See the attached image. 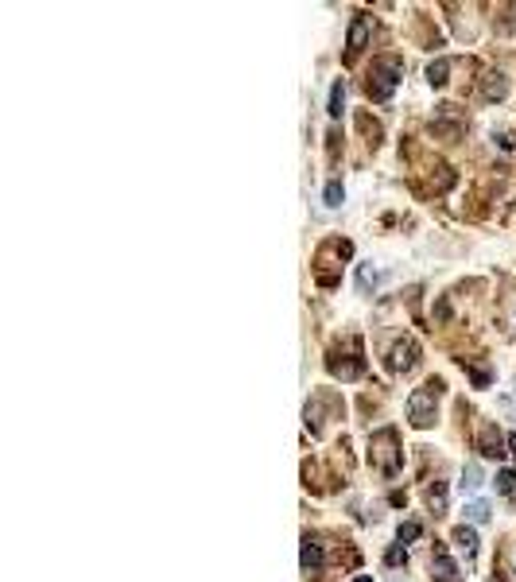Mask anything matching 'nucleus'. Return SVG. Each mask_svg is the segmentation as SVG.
<instances>
[{"label":"nucleus","instance_id":"1","mask_svg":"<svg viewBox=\"0 0 516 582\" xmlns=\"http://www.w3.org/2000/svg\"><path fill=\"white\" fill-rule=\"evenodd\" d=\"M400 74H404L400 58H393V55L373 58V70H369V82H365V94H369L373 101H388V97L396 94V86H400Z\"/></svg>","mask_w":516,"mask_h":582},{"label":"nucleus","instance_id":"2","mask_svg":"<svg viewBox=\"0 0 516 582\" xmlns=\"http://www.w3.org/2000/svg\"><path fill=\"white\" fill-rule=\"evenodd\" d=\"M439 396H443V380L439 377L423 380V385L407 396V419H412V427H431V423H435Z\"/></svg>","mask_w":516,"mask_h":582},{"label":"nucleus","instance_id":"3","mask_svg":"<svg viewBox=\"0 0 516 582\" xmlns=\"http://www.w3.org/2000/svg\"><path fill=\"white\" fill-rule=\"evenodd\" d=\"M369 462L377 466L380 473H388V478H393V473L404 466V454H400V435H396L393 427H380L377 435H373V443H369Z\"/></svg>","mask_w":516,"mask_h":582},{"label":"nucleus","instance_id":"4","mask_svg":"<svg viewBox=\"0 0 516 582\" xmlns=\"http://www.w3.org/2000/svg\"><path fill=\"white\" fill-rule=\"evenodd\" d=\"M326 369L334 373V377H342V380H357V377L365 373L361 342H357V338L349 334L342 346H334V349H330V357H326Z\"/></svg>","mask_w":516,"mask_h":582},{"label":"nucleus","instance_id":"5","mask_svg":"<svg viewBox=\"0 0 516 582\" xmlns=\"http://www.w3.org/2000/svg\"><path fill=\"white\" fill-rule=\"evenodd\" d=\"M349 256V241H326V245L319 248V256H314V276H319V284L322 287H334L338 284V276H334V268H338V260H346Z\"/></svg>","mask_w":516,"mask_h":582},{"label":"nucleus","instance_id":"6","mask_svg":"<svg viewBox=\"0 0 516 582\" xmlns=\"http://www.w3.org/2000/svg\"><path fill=\"white\" fill-rule=\"evenodd\" d=\"M415 365H419V342H415V338H400V342L393 346V353H388V369L412 373Z\"/></svg>","mask_w":516,"mask_h":582},{"label":"nucleus","instance_id":"7","mask_svg":"<svg viewBox=\"0 0 516 582\" xmlns=\"http://www.w3.org/2000/svg\"><path fill=\"white\" fill-rule=\"evenodd\" d=\"M338 400L330 392H319L311 404H307V427L314 431V435H322V423H326V407H334Z\"/></svg>","mask_w":516,"mask_h":582},{"label":"nucleus","instance_id":"8","mask_svg":"<svg viewBox=\"0 0 516 582\" xmlns=\"http://www.w3.org/2000/svg\"><path fill=\"white\" fill-rule=\"evenodd\" d=\"M501 446H505L501 431H497L493 423H485V427H481V435H478V451L485 454V459H497V454H501Z\"/></svg>","mask_w":516,"mask_h":582},{"label":"nucleus","instance_id":"9","mask_svg":"<svg viewBox=\"0 0 516 582\" xmlns=\"http://www.w3.org/2000/svg\"><path fill=\"white\" fill-rule=\"evenodd\" d=\"M431 571H435V578H439V582H454V578H462V575H459V567L451 563V555H446L443 547H435V555H431Z\"/></svg>","mask_w":516,"mask_h":582},{"label":"nucleus","instance_id":"10","mask_svg":"<svg viewBox=\"0 0 516 582\" xmlns=\"http://www.w3.org/2000/svg\"><path fill=\"white\" fill-rule=\"evenodd\" d=\"M365 39H369V16H357V20H353V28H349V58H357V55H361Z\"/></svg>","mask_w":516,"mask_h":582},{"label":"nucleus","instance_id":"11","mask_svg":"<svg viewBox=\"0 0 516 582\" xmlns=\"http://www.w3.org/2000/svg\"><path fill=\"white\" fill-rule=\"evenodd\" d=\"M303 571H307V575H319V571H322V547L314 544L311 536L303 539Z\"/></svg>","mask_w":516,"mask_h":582},{"label":"nucleus","instance_id":"12","mask_svg":"<svg viewBox=\"0 0 516 582\" xmlns=\"http://www.w3.org/2000/svg\"><path fill=\"white\" fill-rule=\"evenodd\" d=\"M481 94H485V101H501V97L509 94V82H505V74H485V82H481Z\"/></svg>","mask_w":516,"mask_h":582},{"label":"nucleus","instance_id":"13","mask_svg":"<svg viewBox=\"0 0 516 582\" xmlns=\"http://www.w3.org/2000/svg\"><path fill=\"white\" fill-rule=\"evenodd\" d=\"M454 544H459V551L466 559H473V555H478V532L462 524V528H454Z\"/></svg>","mask_w":516,"mask_h":582},{"label":"nucleus","instance_id":"14","mask_svg":"<svg viewBox=\"0 0 516 582\" xmlns=\"http://www.w3.org/2000/svg\"><path fill=\"white\" fill-rule=\"evenodd\" d=\"M462 489H466V493H478V489H481V466H478V462H466V470H462Z\"/></svg>","mask_w":516,"mask_h":582},{"label":"nucleus","instance_id":"15","mask_svg":"<svg viewBox=\"0 0 516 582\" xmlns=\"http://www.w3.org/2000/svg\"><path fill=\"white\" fill-rule=\"evenodd\" d=\"M446 74H451V58H439L427 66V82L431 86H446Z\"/></svg>","mask_w":516,"mask_h":582},{"label":"nucleus","instance_id":"16","mask_svg":"<svg viewBox=\"0 0 516 582\" xmlns=\"http://www.w3.org/2000/svg\"><path fill=\"white\" fill-rule=\"evenodd\" d=\"M342 105H346V82L342 78H338L334 82V86H330V116H342Z\"/></svg>","mask_w":516,"mask_h":582},{"label":"nucleus","instance_id":"17","mask_svg":"<svg viewBox=\"0 0 516 582\" xmlns=\"http://www.w3.org/2000/svg\"><path fill=\"white\" fill-rule=\"evenodd\" d=\"M427 505L435 509V517L446 509V489H443V481H435V489H427Z\"/></svg>","mask_w":516,"mask_h":582},{"label":"nucleus","instance_id":"18","mask_svg":"<svg viewBox=\"0 0 516 582\" xmlns=\"http://www.w3.org/2000/svg\"><path fill=\"white\" fill-rule=\"evenodd\" d=\"M466 517H470L473 524H485L489 520V505L485 501H470V505H466Z\"/></svg>","mask_w":516,"mask_h":582},{"label":"nucleus","instance_id":"19","mask_svg":"<svg viewBox=\"0 0 516 582\" xmlns=\"http://www.w3.org/2000/svg\"><path fill=\"white\" fill-rule=\"evenodd\" d=\"M497 489H501V493H512L516 489V470H497Z\"/></svg>","mask_w":516,"mask_h":582},{"label":"nucleus","instance_id":"20","mask_svg":"<svg viewBox=\"0 0 516 582\" xmlns=\"http://www.w3.org/2000/svg\"><path fill=\"white\" fill-rule=\"evenodd\" d=\"M326 206H342V182H326Z\"/></svg>","mask_w":516,"mask_h":582},{"label":"nucleus","instance_id":"21","mask_svg":"<svg viewBox=\"0 0 516 582\" xmlns=\"http://www.w3.org/2000/svg\"><path fill=\"white\" fill-rule=\"evenodd\" d=\"M385 563H388V567H400V563H407V551H404V547H388Z\"/></svg>","mask_w":516,"mask_h":582},{"label":"nucleus","instance_id":"22","mask_svg":"<svg viewBox=\"0 0 516 582\" xmlns=\"http://www.w3.org/2000/svg\"><path fill=\"white\" fill-rule=\"evenodd\" d=\"M396 536H400V544H407V539H415V536H419V524H415V520L400 524V532H396Z\"/></svg>","mask_w":516,"mask_h":582},{"label":"nucleus","instance_id":"23","mask_svg":"<svg viewBox=\"0 0 516 582\" xmlns=\"http://www.w3.org/2000/svg\"><path fill=\"white\" fill-rule=\"evenodd\" d=\"M509 451H512V459H516V431L509 435Z\"/></svg>","mask_w":516,"mask_h":582},{"label":"nucleus","instance_id":"24","mask_svg":"<svg viewBox=\"0 0 516 582\" xmlns=\"http://www.w3.org/2000/svg\"><path fill=\"white\" fill-rule=\"evenodd\" d=\"M353 582H373V578H353Z\"/></svg>","mask_w":516,"mask_h":582}]
</instances>
